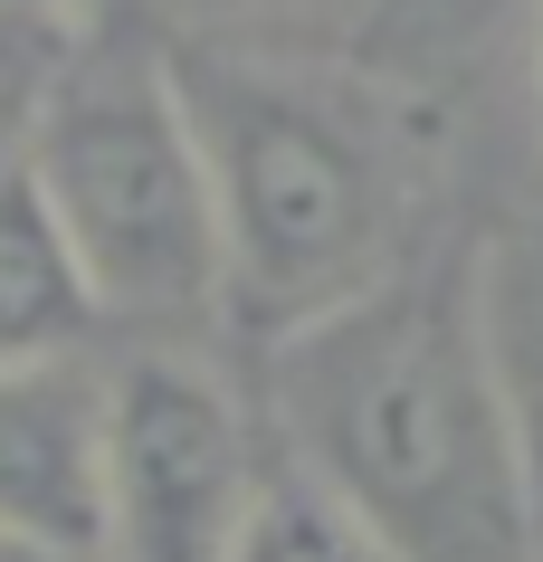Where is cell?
I'll return each instance as SVG.
<instances>
[{
	"mask_svg": "<svg viewBox=\"0 0 543 562\" xmlns=\"http://www.w3.org/2000/svg\"><path fill=\"white\" fill-rule=\"evenodd\" d=\"M95 315V286L77 248H67L58 210L38 201L30 162H0V372H38V362H77Z\"/></svg>",
	"mask_w": 543,
	"mask_h": 562,
	"instance_id": "obj_6",
	"label": "cell"
},
{
	"mask_svg": "<svg viewBox=\"0 0 543 562\" xmlns=\"http://www.w3.org/2000/svg\"><path fill=\"white\" fill-rule=\"evenodd\" d=\"M276 476L258 468L239 391L211 362L152 353L105 372V553L95 562H239Z\"/></svg>",
	"mask_w": 543,
	"mask_h": 562,
	"instance_id": "obj_4",
	"label": "cell"
},
{
	"mask_svg": "<svg viewBox=\"0 0 543 562\" xmlns=\"http://www.w3.org/2000/svg\"><path fill=\"white\" fill-rule=\"evenodd\" d=\"M20 162L38 201L58 210L105 325L181 334L229 315L211 162H201V134H191V105L162 48L105 38L87 58H67L30 95Z\"/></svg>",
	"mask_w": 543,
	"mask_h": 562,
	"instance_id": "obj_3",
	"label": "cell"
},
{
	"mask_svg": "<svg viewBox=\"0 0 543 562\" xmlns=\"http://www.w3.org/2000/svg\"><path fill=\"white\" fill-rule=\"evenodd\" d=\"M268 401L296 476L392 562H543L534 486L477 325V258L400 267L268 344Z\"/></svg>",
	"mask_w": 543,
	"mask_h": 562,
	"instance_id": "obj_1",
	"label": "cell"
},
{
	"mask_svg": "<svg viewBox=\"0 0 543 562\" xmlns=\"http://www.w3.org/2000/svg\"><path fill=\"white\" fill-rule=\"evenodd\" d=\"M0 10H77V0H0Z\"/></svg>",
	"mask_w": 543,
	"mask_h": 562,
	"instance_id": "obj_13",
	"label": "cell"
},
{
	"mask_svg": "<svg viewBox=\"0 0 543 562\" xmlns=\"http://www.w3.org/2000/svg\"><path fill=\"white\" fill-rule=\"evenodd\" d=\"M534 124H543V30H534Z\"/></svg>",
	"mask_w": 543,
	"mask_h": 562,
	"instance_id": "obj_12",
	"label": "cell"
},
{
	"mask_svg": "<svg viewBox=\"0 0 543 562\" xmlns=\"http://www.w3.org/2000/svg\"><path fill=\"white\" fill-rule=\"evenodd\" d=\"M477 325H486L496 401H506L514 458L534 486V525H543V238L534 229L477 248Z\"/></svg>",
	"mask_w": 543,
	"mask_h": 562,
	"instance_id": "obj_7",
	"label": "cell"
},
{
	"mask_svg": "<svg viewBox=\"0 0 543 562\" xmlns=\"http://www.w3.org/2000/svg\"><path fill=\"white\" fill-rule=\"evenodd\" d=\"M172 77L211 162L229 315L258 344H286L410 267V144L382 77L248 48H172Z\"/></svg>",
	"mask_w": 543,
	"mask_h": 562,
	"instance_id": "obj_2",
	"label": "cell"
},
{
	"mask_svg": "<svg viewBox=\"0 0 543 562\" xmlns=\"http://www.w3.org/2000/svg\"><path fill=\"white\" fill-rule=\"evenodd\" d=\"M239 562H392V553L333 496H315L305 476H276L268 505H258V525H248V543H239Z\"/></svg>",
	"mask_w": 543,
	"mask_h": 562,
	"instance_id": "obj_9",
	"label": "cell"
},
{
	"mask_svg": "<svg viewBox=\"0 0 543 562\" xmlns=\"http://www.w3.org/2000/svg\"><path fill=\"white\" fill-rule=\"evenodd\" d=\"M20 134H30V95H20V87H0V162L20 153Z\"/></svg>",
	"mask_w": 543,
	"mask_h": 562,
	"instance_id": "obj_10",
	"label": "cell"
},
{
	"mask_svg": "<svg viewBox=\"0 0 543 562\" xmlns=\"http://www.w3.org/2000/svg\"><path fill=\"white\" fill-rule=\"evenodd\" d=\"M0 562H87V553H58V543H30V533H0Z\"/></svg>",
	"mask_w": 543,
	"mask_h": 562,
	"instance_id": "obj_11",
	"label": "cell"
},
{
	"mask_svg": "<svg viewBox=\"0 0 543 562\" xmlns=\"http://www.w3.org/2000/svg\"><path fill=\"white\" fill-rule=\"evenodd\" d=\"M0 533L105 553V372H0Z\"/></svg>",
	"mask_w": 543,
	"mask_h": 562,
	"instance_id": "obj_5",
	"label": "cell"
},
{
	"mask_svg": "<svg viewBox=\"0 0 543 562\" xmlns=\"http://www.w3.org/2000/svg\"><path fill=\"white\" fill-rule=\"evenodd\" d=\"M524 0H372L362 10V67L382 87H410V77H439L457 67L467 48L506 30Z\"/></svg>",
	"mask_w": 543,
	"mask_h": 562,
	"instance_id": "obj_8",
	"label": "cell"
}]
</instances>
